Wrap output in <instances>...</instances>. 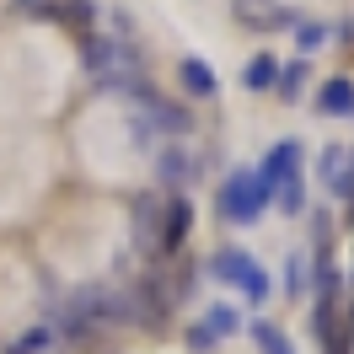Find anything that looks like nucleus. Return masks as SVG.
<instances>
[{
  "instance_id": "dca6fc26",
  "label": "nucleus",
  "mask_w": 354,
  "mask_h": 354,
  "mask_svg": "<svg viewBox=\"0 0 354 354\" xmlns=\"http://www.w3.org/2000/svg\"><path fill=\"white\" fill-rule=\"evenodd\" d=\"M188 344H194V349H209V344H215V333H209V328H194V333H188Z\"/></svg>"
},
{
  "instance_id": "20e7f679",
  "label": "nucleus",
  "mask_w": 354,
  "mask_h": 354,
  "mask_svg": "<svg viewBox=\"0 0 354 354\" xmlns=\"http://www.w3.org/2000/svg\"><path fill=\"white\" fill-rule=\"evenodd\" d=\"M317 108H322V113H333V118H354V81L333 75L328 86L317 91Z\"/></svg>"
},
{
  "instance_id": "f3484780",
  "label": "nucleus",
  "mask_w": 354,
  "mask_h": 354,
  "mask_svg": "<svg viewBox=\"0 0 354 354\" xmlns=\"http://www.w3.org/2000/svg\"><path fill=\"white\" fill-rule=\"evenodd\" d=\"M17 6H22V11H32V17H44V11L54 6V0H17Z\"/></svg>"
},
{
  "instance_id": "f257e3e1",
  "label": "nucleus",
  "mask_w": 354,
  "mask_h": 354,
  "mask_svg": "<svg viewBox=\"0 0 354 354\" xmlns=\"http://www.w3.org/2000/svg\"><path fill=\"white\" fill-rule=\"evenodd\" d=\"M258 183H263L268 204L279 199L285 209H301V145L279 140V145L263 156V167H258Z\"/></svg>"
},
{
  "instance_id": "ddd939ff",
  "label": "nucleus",
  "mask_w": 354,
  "mask_h": 354,
  "mask_svg": "<svg viewBox=\"0 0 354 354\" xmlns=\"http://www.w3.org/2000/svg\"><path fill=\"white\" fill-rule=\"evenodd\" d=\"M295 38H301L306 54H317V48L328 44V27H322V22H301V27H295Z\"/></svg>"
},
{
  "instance_id": "f03ea898",
  "label": "nucleus",
  "mask_w": 354,
  "mask_h": 354,
  "mask_svg": "<svg viewBox=\"0 0 354 354\" xmlns=\"http://www.w3.org/2000/svg\"><path fill=\"white\" fill-rule=\"evenodd\" d=\"M263 204H268V194H263V183H258V172H231L225 177V188H221V215L225 221H236V225H252L258 215H263Z\"/></svg>"
},
{
  "instance_id": "7ed1b4c3",
  "label": "nucleus",
  "mask_w": 354,
  "mask_h": 354,
  "mask_svg": "<svg viewBox=\"0 0 354 354\" xmlns=\"http://www.w3.org/2000/svg\"><path fill=\"white\" fill-rule=\"evenodd\" d=\"M215 279L221 285H231V290H242L247 301H268V274L247 252H236V247H225L221 258H215Z\"/></svg>"
},
{
  "instance_id": "f8f14e48",
  "label": "nucleus",
  "mask_w": 354,
  "mask_h": 354,
  "mask_svg": "<svg viewBox=\"0 0 354 354\" xmlns=\"http://www.w3.org/2000/svg\"><path fill=\"white\" fill-rule=\"evenodd\" d=\"M204 328H209V333H236V328H242V311H231V306H215Z\"/></svg>"
},
{
  "instance_id": "6e6552de",
  "label": "nucleus",
  "mask_w": 354,
  "mask_h": 354,
  "mask_svg": "<svg viewBox=\"0 0 354 354\" xmlns=\"http://www.w3.org/2000/svg\"><path fill=\"white\" fill-rule=\"evenodd\" d=\"M188 172H194V156H183L177 145L161 156V183H188Z\"/></svg>"
},
{
  "instance_id": "4468645a",
  "label": "nucleus",
  "mask_w": 354,
  "mask_h": 354,
  "mask_svg": "<svg viewBox=\"0 0 354 354\" xmlns=\"http://www.w3.org/2000/svg\"><path fill=\"white\" fill-rule=\"evenodd\" d=\"M279 86H285V97H301V86H306V70H301V65L279 70Z\"/></svg>"
},
{
  "instance_id": "1a4fd4ad",
  "label": "nucleus",
  "mask_w": 354,
  "mask_h": 354,
  "mask_svg": "<svg viewBox=\"0 0 354 354\" xmlns=\"http://www.w3.org/2000/svg\"><path fill=\"white\" fill-rule=\"evenodd\" d=\"M252 338H258V349H263V354H295V349H290V338L274 328V322H258V328H252Z\"/></svg>"
},
{
  "instance_id": "9b49d317",
  "label": "nucleus",
  "mask_w": 354,
  "mask_h": 354,
  "mask_svg": "<svg viewBox=\"0 0 354 354\" xmlns=\"http://www.w3.org/2000/svg\"><path fill=\"white\" fill-rule=\"evenodd\" d=\"M344 167H349V156L328 151V188H333V194H349V172H344Z\"/></svg>"
},
{
  "instance_id": "423d86ee",
  "label": "nucleus",
  "mask_w": 354,
  "mask_h": 354,
  "mask_svg": "<svg viewBox=\"0 0 354 354\" xmlns=\"http://www.w3.org/2000/svg\"><path fill=\"white\" fill-rule=\"evenodd\" d=\"M44 349H59V333H54V328H32V333H22V338H11L0 354H44Z\"/></svg>"
},
{
  "instance_id": "0eeeda50",
  "label": "nucleus",
  "mask_w": 354,
  "mask_h": 354,
  "mask_svg": "<svg viewBox=\"0 0 354 354\" xmlns=\"http://www.w3.org/2000/svg\"><path fill=\"white\" fill-rule=\"evenodd\" d=\"M252 91H274L279 86V65H274V54H258L252 65H247V75H242Z\"/></svg>"
},
{
  "instance_id": "2eb2a0df",
  "label": "nucleus",
  "mask_w": 354,
  "mask_h": 354,
  "mask_svg": "<svg viewBox=\"0 0 354 354\" xmlns=\"http://www.w3.org/2000/svg\"><path fill=\"white\" fill-rule=\"evenodd\" d=\"M290 290H295V295H301V290H306V258H301V252H295V258H290Z\"/></svg>"
},
{
  "instance_id": "39448f33",
  "label": "nucleus",
  "mask_w": 354,
  "mask_h": 354,
  "mask_svg": "<svg viewBox=\"0 0 354 354\" xmlns=\"http://www.w3.org/2000/svg\"><path fill=\"white\" fill-rule=\"evenodd\" d=\"M177 75H183V91H188V97H215V70L204 65V59L188 54V59L177 65Z\"/></svg>"
},
{
  "instance_id": "9d476101",
  "label": "nucleus",
  "mask_w": 354,
  "mask_h": 354,
  "mask_svg": "<svg viewBox=\"0 0 354 354\" xmlns=\"http://www.w3.org/2000/svg\"><path fill=\"white\" fill-rule=\"evenodd\" d=\"M188 221H194L188 204H172V209H167V247H177L183 236H188Z\"/></svg>"
}]
</instances>
